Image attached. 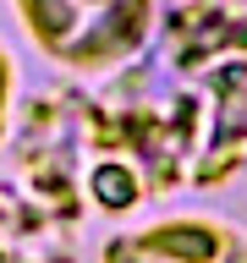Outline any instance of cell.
<instances>
[{"instance_id":"1","label":"cell","mask_w":247,"mask_h":263,"mask_svg":"<svg viewBox=\"0 0 247 263\" xmlns=\"http://www.w3.org/2000/svg\"><path fill=\"white\" fill-rule=\"evenodd\" d=\"M16 22L49 61L72 71H110L127 55H137V44L154 28V6L148 0H22Z\"/></svg>"},{"instance_id":"2","label":"cell","mask_w":247,"mask_h":263,"mask_svg":"<svg viewBox=\"0 0 247 263\" xmlns=\"http://www.w3.org/2000/svg\"><path fill=\"white\" fill-rule=\"evenodd\" d=\"M104 263H247V236L209 214H176L121 230L104 247Z\"/></svg>"},{"instance_id":"3","label":"cell","mask_w":247,"mask_h":263,"mask_svg":"<svg viewBox=\"0 0 247 263\" xmlns=\"http://www.w3.org/2000/svg\"><path fill=\"white\" fill-rule=\"evenodd\" d=\"M11 93H16V61L0 44V137H6V121H11Z\"/></svg>"}]
</instances>
